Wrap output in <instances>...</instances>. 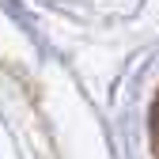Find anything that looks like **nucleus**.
<instances>
[{
    "instance_id": "f257e3e1",
    "label": "nucleus",
    "mask_w": 159,
    "mask_h": 159,
    "mask_svg": "<svg viewBox=\"0 0 159 159\" xmlns=\"http://www.w3.org/2000/svg\"><path fill=\"white\" fill-rule=\"evenodd\" d=\"M152 148H155V159H159V95L152 102Z\"/></svg>"
}]
</instances>
